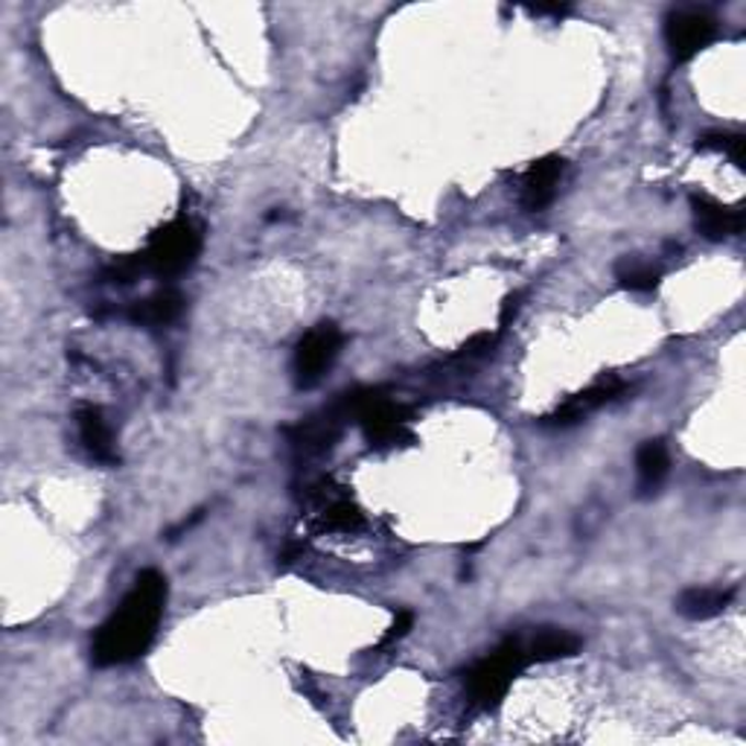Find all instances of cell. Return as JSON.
<instances>
[{
    "instance_id": "1",
    "label": "cell",
    "mask_w": 746,
    "mask_h": 746,
    "mask_svg": "<svg viewBox=\"0 0 746 746\" xmlns=\"http://www.w3.org/2000/svg\"><path fill=\"white\" fill-rule=\"evenodd\" d=\"M163 607H167V577L155 568H146L135 577V586L123 598V603L97 630L91 647L93 665L114 668V665L140 659L158 636Z\"/></svg>"
},
{
    "instance_id": "2",
    "label": "cell",
    "mask_w": 746,
    "mask_h": 746,
    "mask_svg": "<svg viewBox=\"0 0 746 746\" xmlns=\"http://www.w3.org/2000/svg\"><path fill=\"white\" fill-rule=\"evenodd\" d=\"M528 662H531L528 651L519 638L501 642L490 656L475 662L473 668L466 670V691L473 697V703L482 705V709H496L508 694L510 682L517 679V674L525 668Z\"/></svg>"
},
{
    "instance_id": "3",
    "label": "cell",
    "mask_w": 746,
    "mask_h": 746,
    "mask_svg": "<svg viewBox=\"0 0 746 746\" xmlns=\"http://www.w3.org/2000/svg\"><path fill=\"white\" fill-rule=\"evenodd\" d=\"M202 255V228L190 219H172L149 237L140 251L144 269L158 278H176L187 272Z\"/></svg>"
},
{
    "instance_id": "4",
    "label": "cell",
    "mask_w": 746,
    "mask_h": 746,
    "mask_svg": "<svg viewBox=\"0 0 746 746\" xmlns=\"http://www.w3.org/2000/svg\"><path fill=\"white\" fill-rule=\"evenodd\" d=\"M341 344H344V336L330 321L318 324V327L306 332L304 339L297 341L295 362H292L297 388H315L327 376V371L336 365Z\"/></svg>"
},
{
    "instance_id": "5",
    "label": "cell",
    "mask_w": 746,
    "mask_h": 746,
    "mask_svg": "<svg viewBox=\"0 0 746 746\" xmlns=\"http://www.w3.org/2000/svg\"><path fill=\"white\" fill-rule=\"evenodd\" d=\"M717 35V21L705 9H674L665 18V44L674 61L694 59Z\"/></svg>"
},
{
    "instance_id": "6",
    "label": "cell",
    "mask_w": 746,
    "mask_h": 746,
    "mask_svg": "<svg viewBox=\"0 0 746 746\" xmlns=\"http://www.w3.org/2000/svg\"><path fill=\"white\" fill-rule=\"evenodd\" d=\"M624 391H628V382L621 380V376H603V380H598L586 391H580V394H575L572 399H566L554 415L543 417V426H552V429L577 426L580 420H586V417L592 415V411L603 408L607 403H612V399H619Z\"/></svg>"
},
{
    "instance_id": "7",
    "label": "cell",
    "mask_w": 746,
    "mask_h": 746,
    "mask_svg": "<svg viewBox=\"0 0 746 746\" xmlns=\"http://www.w3.org/2000/svg\"><path fill=\"white\" fill-rule=\"evenodd\" d=\"M691 213H694L697 230L712 242H723V239L738 237L744 230V211L738 204H721L717 199L705 193L691 195Z\"/></svg>"
},
{
    "instance_id": "8",
    "label": "cell",
    "mask_w": 746,
    "mask_h": 746,
    "mask_svg": "<svg viewBox=\"0 0 746 746\" xmlns=\"http://www.w3.org/2000/svg\"><path fill=\"white\" fill-rule=\"evenodd\" d=\"M563 172H566V161L557 158V155H549V158H540L536 163H531V170L522 179V207L531 213L549 207L554 193H557Z\"/></svg>"
},
{
    "instance_id": "9",
    "label": "cell",
    "mask_w": 746,
    "mask_h": 746,
    "mask_svg": "<svg viewBox=\"0 0 746 746\" xmlns=\"http://www.w3.org/2000/svg\"><path fill=\"white\" fill-rule=\"evenodd\" d=\"M77 426H79V438L86 443L88 455L93 461H102V464H117V447H114V434H111V426L105 420L100 408L93 406H82L77 411Z\"/></svg>"
},
{
    "instance_id": "10",
    "label": "cell",
    "mask_w": 746,
    "mask_h": 746,
    "mask_svg": "<svg viewBox=\"0 0 746 746\" xmlns=\"http://www.w3.org/2000/svg\"><path fill=\"white\" fill-rule=\"evenodd\" d=\"M184 313V297L176 289H161L155 295L144 297V301H135L132 309H128V318L140 327H167V324L179 321V315Z\"/></svg>"
},
{
    "instance_id": "11",
    "label": "cell",
    "mask_w": 746,
    "mask_h": 746,
    "mask_svg": "<svg viewBox=\"0 0 746 746\" xmlns=\"http://www.w3.org/2000/svg\"><path fill=\"white\" fill-rule=\"evenodd\" d=\"M735 592L732 589H714V586H697V589H686L677 598V612L691 621H709L714 615H721L732 603Z\"/></svg>"
},
{
    "instance_id": "12",
    "label": "cell",
    "mask_w": 746,
    "mask_h": 746,
    "mask_svg": "<svg viewBox=\"0 0 746 746\" xmlns=\"http://www.w3.org/2000/svg\"><path fill=\"white\" fill-rule=\"evenodd\" d=\"M670 459L668 447L662 441H645L636 452V475H638V493L651 496L662 487V482L668 478Z\"/></svg>"
},
{
    "instance_id": "13",
    "label": "cell",
    "mask_w": 746,
    "mask_h": 746,
    "mask_svg": "<svg viewBox=\"0 0 746 746\" xmlns=\"http://www.w3.org/2000/svg\"><path fill=\"white\" fill-rule=\"evenodd\" d=\"M525 651L531 662L568 659V656H575V653L580 651V638L563 628H543L534 638H531V645H528Z\"/></svg>"
},
{
    "instance_id": "14",
    "label": "cell",
    "mask_w": 746,
    "mask_h": 746,
    "mask_svg": "<svg viewBox=\"0 0 746 746\" xmlns=\"http://www.w3.org/2000/svg\"><path fill=\"white\" fill-rule=\"evenodd\" d=\"M615 280H619L621 289H630V292H653L659 286V269H653L645 260H636V257H624L615 263Z\"/></svg>"
},
{
    "instance_id": "15",
    "label": "cell",
    "mask_w": 746,
    "mask_h": 746,
    "mask_svg": "<svg viewBox=\"0 0 746 746\" xmlns=\"http://www.w3.org/2000/svg\"><path fill=\"white\" fill-rule=\"evenodd\" d=\"M697 149L700 152H721L726 155L735 167H744L746 158V137L738 132H709L697 140Z\"/></svg>"
},
{
    "instance_id": "16",
    "label": "cell",
    "mask_w": 746,
    "mask_h": 746,
    "mask_svg": "<svg viewBox=\"0 0 746 746\" xmlns=\"http://www.w3.org/2000/svg\"><path fill=\"white\" fill-rule=\"evenodd\" d=\"M324 525L330 531H357L362 525V510L348 499L332 501L330 508L324 510Z\"/></svg>"
},
{
    "instance_id": "17",
    "label": "cell",
    "mask_w": 746,
    "mask_h": 746,
    "mask_svg": "<svg viewBox=\"0 0 746 746\" xmlns=\"http://www.w3.org/2000/svg\"><path fill=\"white\" fill-rule=\"evenodd\" d=\"M144 272L146 269H144L140 255H132V257L117 260V263H111L109 272H105V280H109V283H120V286H126V283H135V280Z\"/></svg>"
},
{
    "instance_id": "18",
    "label": "cell",
    "mask_w": 746,
    "mask_h": 746,
    "mask_svg": "<svg viewBox=\"0 0 746 746\" xmlns=\"http://www.w3.org/2000/svg\"><path fill=\"white\" fill-rule=\"evenodd\" d=\"M496 341H499V336H496V332H478V336H473V339L466 341L464 348L459 350V357L461 359L490 357L493 348H496Z\"/></svg>"
},
{
    "instance_id": "19",
    "label": "cell",
    "mask_w": 746,
    "mask_h": 746,
    "mask_svg": "<svg viewBox=\"0 0 746 746\" xmlns=\"http://www.w3.org/2000/svg\"><path fill=\"white\" fill-rule=\"evenodd\" d=\"M415 628V612L408 610H399L397 615H394V621H391L388 633H385V638H382V645H388V642H397V638L408 636V630Z\"/></svg>"
},
{
    "instance_id": "20",
    "label": "cell",
    "mask_w": 746,
    "mask_h": 746,
    "mask_svg": "<svg viewBox=\"0 0 746 746\" xmlns=\"http://www.w3.org/2000/svg\"><path fill=\"white\" fill-rule=\"evenodd\" d=\"M519 301H522V297H519V295H508V297H505V304H501V313H499V327H501V330H505V327H508V324L513 321V318H517Z\"/></svg>"
},
{
    "instance_id": "21",
    "label": "cell",
    "mask_w": 746,
    "mask_h": 746,
    "mask_svg": "<svg viewBox=\"0 0 746 746\" xmlns=\"http://www.w3.org/2000/svg\"><path fill=\"white\" fill-rule=\"evenodd\" d=\"M528 12H534V15H566V12H572L568 7H528Z\"/></svg>"
}]
</instances>
